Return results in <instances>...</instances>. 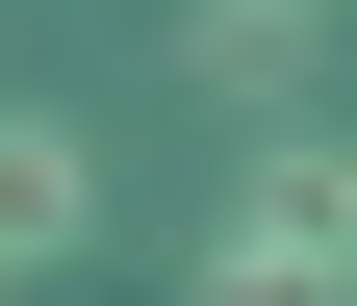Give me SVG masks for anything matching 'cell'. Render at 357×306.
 I'll return each mask as SVG.
<instances>
[{"label": "cell", "mask_w": 357, "mask_h": 306, "mask_svg": "<svg viewBox=\"0 0 357 306\" xmlns=\"http://www.w3.org/2000/svg\"><path fill=\"white\" fill-rule=\"evenodd\" d=\"M204 281H357V179L306 153V128H281V179H255L230 230H204Z\"/></svg>", "instance_id": "cell-1"}, {"label": "cell", "mask_w": 357, "mask_h": 306, "mask_svg": "<svg viewBox=\"0 0 357 306\" xmlns=\"http://www.w3.org/2000/svg\"><path fill=\"white\" fill-rule=\"evenodd\" d=\"M306 26H332V0H178V77H204V102H281Z\"/></svg>", "instance_id": "cell-2"}]
</instances>
